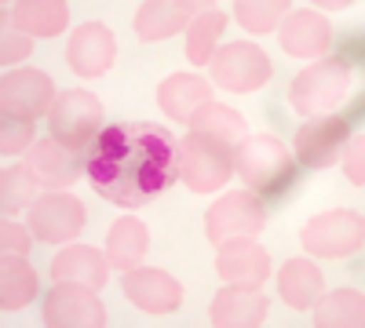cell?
I'll return each mask as SVG.
<instances>
[{
    "mask_svg": "<svg viewBox=\"0 0 365 328\" xmlns=\"http://www.w3.org/2000/svg\"><path fill=\"white\" fill-rule=\"evenodd\" d=\"M84 171L110 204L143 208L179 179V142L161 125L120 121L96 135Z\"/></svg>",
    "mask_w": 365,
    "mask_h": 328,
    "instance_id": "6da1fadb",
    "label": "cell"
},
{
    "mask_svg": "<svg viewBox=\"0 0 365 328\" xmlns=\"http://www.w3.org/2000/svg\"><path fill=\"white\" fill-rule=\"evenodd\" d=\"M234 168L249 183V190H256L259 201H270V204H278L299 179V164L282 146V139L274 135H249L237 146Z\"/></svg>",
    "mask_w": 365,
    "mask_h": 328,
    "instance_id": "7a4b0ae2",
    "label": "cell"
},
{
    "mask_svg": "<svg viewBox=\"0 0 365 328\" xmlns=\"http://www.w3.org/2000/svg\"><path fill=\"white\" fill-rule=\"evenodd\" d=\"M234 146L212 139V135H201V132H190L187 139L179 142V175L194 194H212L220 190L230 171H234Z\"/></svg>",
    "mask_w": 365,
    "mask_h": 328,
    "instance_id": "3957f363",
    "label": "cell"
},
{
    "mask_svg": "<svg viewBox=\"0 0 365 328\" xmlns=\"http://www.w3.org/2000/svg\"><path fill=\"white\" fill-rule=\"evenodd\" d=\"M48 125H51V139H58L66 150L81 154L99 135L103 102L91 92H84V88H70V92L55 95V102L48 110Z\"/></svg>",
    "mask_w": 365,
    "mask_h": 328,
    "instance_id": "277c9868",
    "label": "cell"
},
{
    "mask_svg": "<svg viewBox=\"0 0 365 328\" xmlns=\"http://www.w3.org/2000/svg\"><path fill=\"white\" fill-rule=\"evenodd\" d=\"M361 121V95L347 113H322L314 121H307L296 135V161L307 168H329L336 164L344 142L351 139V125Z\"/></svg>",
    "mask_w": 365,
    "mask_h": 328,
    "instance_id": "5b68a950",
    "label": "cell"
},
{
    "mask_svg": "<svg viewBox=\"0 0 365 328\" xmlns=\"http://www.w3.org/2000/svg\"><path fill=\"white\" fill-rule=\"evenodd\" d=\"M299 241H303V252H311L314 259H347L361 252L365 245V219L358 212L336 208V212L314 216L303 226Z\"/></svg>",
    "mask_w": 365,
    "mask_h": 328,
    "instance_id": "8992f818",
    "label": "cell"
},
{
    "mask_svg": "<svg viewBox=\"0 0 365 328\" xmlns=\"http://www.w3.org/2000/svg\"><path fill=\"white\" fill-rule=\"evenodd\" d=\"M351 73L336 63V58H318L314 66H307L289 88V102L299 117H322L332 113L344 95H347Z\"/></svg>",
    "mask_w": 365,
    "mask_h": 328,
    "instance_id": "52a82bcc",
    "label": "cell"
},
{
    "mask_svg": "<svg viewBox=\"0 0 365 328\" xmlns=\"http://www.w3.org/2000/svg\"><path fill=\"white\" fill-rule=\"evenodd\" d=\"M267 226V204L256 194H223L205 216V233L212 245H227L237 237H256Z\"/></svg>",
    "mask_w": 365,
    "mask_h": 328,
    "instance_id": "ba28073f",
    "label": "cell"
},
{
    "mask_svg": "<svg viewBox=\"0 0 365 328\" xmlns=\"http://www.w3.org/2000/svg\"><path fill=\"white\" fill-rule=\"evenodd\" d=\"M270 73H274L270 58L256 44L237 41L212 51V80L227 88V92H256V88L270 80Z\"/></svg>",
    "mask_w": 365,
    "mask_h": 328,
    "instance_id": "9c48e42d",
    "label": "cell"
},
{
    "mask_svg": "<svg viewBox=\"0 0 365 328\" xmlns=\"http://www.w3.org/2000/svg\"><path fill=\"white\" fill-rule=\"evenodd\" d=\"M55 102V88L51 77L41 70H11L4 73V84H0V110L4 117H19V121L34 125L37 117H44Z\"/></svg>",
    "mask_w": 365,
    "mask_h": 328,
    "instance_id": "30bf717a",
    "label": "cell"
},
{
    "mask_svg": "<svg viewBox=\"0 0 365 328\" xmlns=\"http://www.w3.org/2000/svg\"><path fill=\"white\" fill-rule=\"evenodd\" d=\"M44 324H51V328H103L106 307L96 300V288L55 285L44 300Z\"/></svg>",
    "mask_w": 365,
    "mask_h": 328,
    "instance_id": "8fae6325",
    "label": "cell"
},
{
    "mask_svg": "<svg viewBox=\"0 0 365 328\" xmlns=\"http://www.w3.org/2000/svg\"><path fill=\"white\" fill-rule=\"evenodd\" d=\"M29 230L37 241L63 245L84 230V204L70 194H44L29 204Z\"/></svg>",
    "mask_w": 365,
    "mask_h": 328,
    "instance_id": "7c38bea8",
    "label": "cell"
},
{
    "mask_svg": "<svg viewBox=\"0 0 365 328\" xmlns=\"http://www.w3.org/2000/svg\"><path fill=\"white\" fill-rule=\"evenodd\" d=\"M113 55H117V41L103 22H88L77 26L73 37L66 44V63L77 77H103L113 66Z\"/></svg>",
    "mask_w": 365,
    "mask_h": 328,
    "instance_id": "4fadbf2b",
    "label": "cell"
},
{
    "mask_svg": "<svg viewBox=\"0 0 365 328\" xmlns=\"http://www.w3.org/2000/svg\"><path fill=\"white\" fill-rule=\"evenodd\" d=\"M26 168H29V175L37 179V183L44 186V190H51V194H63V190H70L73 183H77V175H81V161H77V154L73 150H66L58 139H41L34 150H29V157H26Z\"/></svg>",
    "mask_w": 365,
    "mask_h": 328,
    "instance_id": "5bb4252c",
    "label": "cell"
},
{
    "mask_svg": "<svg viewBox=\"0 0 365 328\" xmlns=\"http://www.w3.org/2000/svg\"><path fill=\"white\" fill-rule=\"evenodd\" d=\"M216 270L223 281L230 285H249V288H259L267 277H270V252L259 248L252 237H237V241H227L220 245V255H216Z\"/></svg>",
    "mask_w": 365,
    "mask_h": 328,
    "instance_id": "9a60e30c",
    "label": "cell"
},
{
    "mask_svg": "<svg viewBox=\"0 0 365 328\" xmlns=\"http://www.w3.org/2000/svg\"><path fill=\"white\" fill-rule=\"evenodd\" d=\"M120 288L146 314H168L182 303V285L165 270H139V266H132Z\"/></svg>",
    "mask_w": 365,
    "mask_h": 328,
    "instance_id": "2e32d148",
    "label": "cell"
},
{
    "mask_svg": "<svg viewBox=\"0 0 365 328\" xmlns=\"http://www.w3.org/2000/svg\"><path fill=\"white\" fill-rule=\"evenodd\" d=\"M267 295L259 288H249V285H230L223 288L216 300H212V310H208V321L220 324V328H252V324H263L267 321Z\"/></svg>",
    "mask_w": 365,
    "mask_h": 328,
    "instance_id": "e0dca14e",
    "label": "cell"
},
{
    "mask_svg": "<svg viewBox=\"0 0 365 328\" xmlns=\"http://www.w3.org/2000/svg\"><path fill=\"white\" fill-rule=\"evenodd\" d=\"M282 48L296 58H314L332 48V22L311 8H292L282 22Z\"/></svg>",
    "mask_w": 365,
    "mask_h": 328,
    "instance_id": "ac0fdd59",
    "label": "cell"
},
{
    "mask_svg": "<svg viewBox=\"0 0 365 328\" xmlns=\"http://www.w3.org/2000/svg\"><path fill=\"white\" fill-rule=\"evenodd\" d=\"M197 15H201V4H190V0H150L135 15V33L143 41H165L179 33L182 26H190Z\"/></svg>",
    "mask_w": 365,
    "mask_h": 328,
    "instance_id": "d6986e66",
    "label": "cell"
},
{
    "mask_svg": "<svg viewBox=\"0 0 365 328\" xmlns=\"http://www.w3.org/2000/svg\"><path fill=\"white\" fill-rule=\"evenodd\" d=\"M110 274V259L88 245H73L66 252H58L51 263V277L58 285H84V288H103Z\"/></svg>",
    "mask_w": 365,
    "mask_h": 328,
    "instance_id": "ffe728a7",
    "label": "cell"
},
{
    "mask_svg": "<svg viewBox=\"0 0 365 328\" xmlns=\"http://www.w3.org/2000/svg\"><path fill=\"white\" fill-rule=\"evenodd\" d=\"M212 102V84L194 73H172L158 88V106L172 117V121H190V117Z\"/></svg>",
    "mask_w": 365,
    "mask_h": 328,
    "instance_id": "44dd1931",
    "label": "cell"
},
{
    "mask_svg": "<svg viewBox=\"0 0 365 328\" xmlns=\"http://www.w3.org/2000/svg\"><path fill=\"white\" fill-rule=\"evenodd\" d=\"M8 26L19 29V33H37V37H55L63 33L70 22V8L63 0H19L8 11Z\"/></svg>",
    "mask_w": 365,
    "mask_h": 328,
    "instance_id": "7402d4cb",
    "label": "cell"
},
{
    "mask_svg": "<svg viewBox=\"0 0 365 328\" xmlns=\"http://www.w3.org/2000/svg\"><path fill=\"white\" fill-rule=\"evenodd\" d=\"M278 288H282V300L296 310H311L318 300H322V270L311 263V259H292L282 266V277H278Z\"/></svg>",
    "mask_w": 365,
    "mask_h": 328,
    "instance_id": "603a6c76",
    "label": "cell"
},
{
    "mask_svg": "<svg viewBox=\"0 0 365 328\" xmlns=\"http://www.w3.org/2000/svg\"><path fill=\"white\" fill-rule=\"evenodd\" d=\"M187 125H190V132L212 135V139H220V142L234 146V150L249 139V125H245V117H241L237 110H230V106H220V102L201 106Z\"/></svg>",
    "mask_w": 365,
    "mask_h": 328,
    "instance_id": "cb8c5ba5",
    "label": "cell"
},
{
    "mask_svg": "<svg viewBox=\"0 0 365 328\" xmlns=\"http://www.w3.org/2000/svg\"><path fill=\"white\" fill-rule=\"evenodd\" d=\"M37 295V270L26 255H4L0 263V310H22Z\"/></svg>",
    "mask_w": 365,
    "mask_h": 328,
    "instance_id": "d4e9b609",
    "label": "cell"
},
{
    "mask_svg": "<svg viewBox=\"0 0 365 328\" xmlns=\"http://www.w3.org/2000/svg\"><path fill=\"white\" fill-rule=\"evenodd\" d=\"M146 245H150V233L139 219H117L106 237V259L117 270H132L146 255Z\"/></svg>",
    "mask_w": 365,
    "mask_h": 328,
    "instance_id": "484cf974",
    "label": "cell"
},
{
    "mask_svg": "<svg viewBox=\"0 0 365 328\" xmlns=\"http://www.w3.org/2000/svg\"><path fill=\"white\" fill-rule=\"evenodd\" d=\"M311 310H314V324H322V328H340V324L354 328V324L365 321V295H361V288L358 292L340 288V292H329Z\"/></svg>",
    "mask_w": 365,
    "mask_h": 328,
    "instance_id": "4316f807",
    "label": "cell"
},
{
    "mask_svg": "<svg viewBox=\"0 0 365 328\" xmlns=\"http://www.w3.org/2000/svg\"><path fill=\"white\" fill-rule=\"evenodd\" d=\"M223 26H227V15L220 8H201V15L187 26V55L194 66L212 63V48H216Z\"/></svg>",
    "mask_w": 365,
    "mask_h": 328,
    "instance_id": "83f0119b",
    "label": "cell"
},
{
    "mask_svg": "<svg viewBox=\"0 0 365 328\" xmlns=\"http://www.w3.org/2000/svg\"><path fill=\"white\" fill-rule=\"evenodd\" d=\"M292 8L285 4V0H241V4L234 8V15H237V22L249 29V33H270L278 22H285V15H289Z\"/></svg>",
    "mask_w": 365,
    "mask_h": 328,
    "instance_id": "f1b7e54d",
    "label": "cell"
},
{
    "mask_svg": "<svg viewBox=\"0 0 365 328\" xmlns=\"http://www.w3.org/2000/svg\"><path fill=\"white\" fill-rule=\"evenodd\" d=\"M37 179L29 175L26 164H15V168H4V179H0V201H4V216L19 212V208L34 204L37 201Z\"/></svg>",
    "mask_w": 365,
    "mask_h": 328,
    "instance_id": "f546056e",
    "label": "cell"
},
{
    "mask_svg": "<svg viewBox=\"0 0 365 328\" xmlns=\"http://www.w3.org/2000/svg\"><path fill=\"white\" fill-rule=\"evenodd\" d=\"M34 142V125L19 121V117H4V139H0V150L4 154H19Z\"/></svg>",
    "mask_w": 365,
    "mask_h": 328,
    "instance_id": "4dcf8cb0",
    "label": "cell"
},
{
    "mask_svg": "<svg viewBox=\"0 0 365 328\" xmlns=\"http://www.w3.org/2000/svg\"><path fill=\"white\" fill-rule=\"evenodd\" d=\"M336 63L351 73L354 66H361V29H347V33L340 37V44H336Z\"/></svg>",
    "mask_w": 365,
    "mask_h": 328,
    "instance_id": "1f68e13d",
    "label": "cell"
},
{
    "mask_svg": "<svg viewBox=\"0 0 365 328\" xmlns=\"http://www.w3.org/2000/svg\"><path fill=\"white\" fill-rule=\"evenodd\" d=\"M29 55V37L19 33V29H4V41H0V58H4V70L11 63H22Z\"/></svg>",
    "mask_w": 365,
    "mask_h": 328,
    "instance_id": "d6a6232c",
    "label": "cell"
},
{
    "mask_svg": "<svg viewBox=\"0 0 365 328\" xmlns=\"http://www.w3.org/2000/svg\"><path fill=\"white\" fill-rule=\"evenodd\" d=\"M29 233H34V230H22L19 223H8V219H4V230H0L4 255H26V252H29Z\"/></svg>",
    "mask_w": 365,
    "mask_h": 328,
    "instance_id": "836d02e7",
    "label": "cell"
},
{
    "mask_svg": "<svg viewBox=\"0 0 365 328\" xmlns=\"http://www.w3.org/2000/svg\"><path fill=\"white\" fill-rule=\"evenodd\" d=\"M361 161H365V142H361V135H354L351 142H347V157H344V164H347V179L361 190L365 186V168H361Z\"/></svg>",
    "mask_w": 365,
    "mask_h": 328,
    "instance_id": "e575fe53",
    "label": "cell"
}]
</instances>
